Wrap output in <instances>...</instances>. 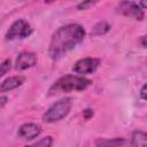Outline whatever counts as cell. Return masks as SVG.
I'll list each match as a JSON object with an SVG mask.
<instances>
[{
    "label": "cell",
    "instance_id": "5b68a950",
    "mask_svg": "<svg viewBox=\"0 0 147 147\" xmlns=\"http://www.w3.org/2000/svg\"><path fill=\"white\" fill-rule=\"evenodd\" d=\"M101 61L100 59L96 57H84L75 62L72 67V71L77 74L78 76H85V75H91L96 71L99 68Z\"/></svg>",
    "mask_w": 147,
    "mask_h": 147
},
{
    "label": "cell",
    "instance_id": "e0dca14e",
    "mask_svg": "<svg viewBox=\"0 0 147 147\" xmlns=\"http://www.w3.org/2000/svg\"><path fill=\"white\" fill-rule=\"evenodd\" d=\"M146 88H147V85L144 84L142 87H141V90H140V92H139V95H140V98H141L144 101L147 99V95H146Z\"/></svg>",
    "mask_w": 147,
    "mask_h": 147
},
{
    "label": "cell",
    "instance_id": "5bb4252c",
    "mask_svg": "<svg viewBox=\"0 0 147 147\" xmlns=\"http://www.w3.org/2000/svg\"><path fill=\"white\" fill-rule=\"evenodd\" d=\"M10 67H11V61H10V59L3 60V61L0 63V77L5 76V75L10 70Z\"/></svg>",
    "mask_w": 147,
    "mask_h": 147
},
{
    "label": "cell",
    "instance_id": "52a82bcc",
    "mask_svg": "<svg viewBox=\"0 0 147 147\" xmlns=\"http://www.w3.org/2000/svg\"><path fill=\"white\" fill-rule=\"evenodd\" d=\"M37 55L33 52H29V51H24L21 52L15 61V69L18 71H23V70H28L30 68H33L37 64Z\"/></svg>",
    "mask_w": 147,
    "mask_h": 147
},
{
    "label": "cell",
    "instance_id": "ba28073f",
    "mask_svg": "<svg viewBox=\"0 0 147 147\" xmlns=\"http://www.w3.org/2000/svg\"><path fill=\"white\" fill-rule=\"evenodd\" d=\"M41 133V125L37 123H24L20 126L17 136L24 140H33Z\"/></svg>",
    "mask_w": 147,
    "mask_h": 147
},
{
    "label": "cell",
    "instance_id": "30bf717a",
    "mask_svg": "<svg viewBox=\"0 0 147 147\" xmlns=\"http://www.w3.org/2000/svg\"><path fill=\"white\" fill-rule=\"evenodd\" d=\"M126 140L122 137H116V138H98L94 141L95 147H123L125 145Z\"/></svg>",
    "mask_w": 147,
    "mask_h": 147
},
{
    "label": "cell",
    "instance_id": "7a4b0ae2",
    "mask_svg": "<svg viewBox=\"0 0 147 147\" xmlns=\"http://www.w3.org/2000/svg\"><path fill=\"white\" fill-rule=\"evenodd\" d=\"M92 85V80L78 75H64L56 79L48 90V95L84 91Z\"/></svg>",
    "mask_w": 147,
    "mask_h": 147
},
{
    "label": "cell",
    "instance_id": "6da1fadb",
    "mask_svg": "<svg viewBox=\"0 0 147 147\" xmlns=\"http://www.w3.org/2000/svg\"><path fill=\"white\" fill-rule=\"evenodd\" d=\"M85 37L86 30L78 23H69L60 26L51 38L48 46L49 57L54 61L61 59L68 52L82 44Z\"/></svg>",
    "mask_w": 147,
    "mask_h": 147
},
{
    "label": "cell",
    "instance_id": "4fadbf2b",
    "mask_svg": "<svg viewBox=\"0 0 147 147\" xmlns=\"http://www.w3.org/2000/svg\"><path fill=\"white\" fill-rule=\"evenodd\" d=\"M53 145V138L51 136H47L45 138H41L37 142H34L31 146H25V147H52Z\"/></svg>",
    "mask_w": 147,
    "mask_h": 147
},
{
    "label": "cell",
    "instance_id": "277c9868",
    "mask_svg": "<svg viewBox=\"0 0 147 147\" xmlns=\"http://www.w3.org/2000/svg\"><path fill=\"white\" fill-rule=\"evenodd\" d=\"M32 33V28L30 23L25 20H16L9 26L6 33V40H15V39H24L28 38Z\"/></svg>",
    "mask_w": 147,
    "mask_h": 147
},
{
    "label": "cell",
    "instance_id": "9c48e42d",
    "mask_svg": "<svg viewBox=\"0 0 147 147\" xmlns=\"http://www.w3.org/2000/svg\"><path fill=\"white\" fill-rule=\"evenodd\" d=\"M24 80H25L24 76H21V75L10 76V77L6 78L5 80H2L0 83V93H7V92H10V91L20 87L24 83Z\"/></svg>",
    "mask_w": 147,
    "mask_h": 147
},
{
    "label": "cell",
    "instance_id": "7c38bea8",
    "mask_svg": "<svg viewBox=\"0 0 147 147\" xmlns=\"http://www.w3.org/2000/svg\"><path fill=\"white\" fill-rule=\"evenodd\" d=\"M109 30H110V24L108 22L101 21V22H98L93 25V28L91 30V34L92 36H103Z\"/></svg>",
    "mask_w": 147,
    "mask_h": 147
},
{
    "label": "cell",
    "instance_id": "9a60e30c",
    "mask_svg": "<svg viewBox=\"0 0 147 147\" xmlns=\"http://www.w3.org/2000/svg\"><path fill=\"white\" fill-rule=\"evenodd\" d=\"M94 5H95L94 1H83V2H79L77 5V9L78 10H85V9H88L90 7H92Z\"/></svg>",
    "mask_w": 147,
    "mask_h": 147
},
{
    "label": "cell",
    "instance_id": "3957f363",
    "mask_svg": "<svg viewBox=\"0 0 147 147\" xmlns=\"http://www.w3.org/2000/svg\"><path fill=\"white\" fill-rule=\"evenodd\" d=\"M71 106H72V101L70 98H63L57 100L52 106H49V108L44 113L42 122L52 124L64 119L69 115L71 110Z\"/></svg>",
    "mask_w": 147,
    "mask_h": 147
},
{
    "label": "cell",
    "instance_id": "ac0fdd59",
    "mask_svg": "<svg viewBox=\"0 0 147 147\" xmlns=\"http://www.w3.org/2000/svg\"><path fill=\"white\" fill-rule=\"evenodd\" d=\"M8 101V98L7 96H0V108H2Z\"/></svg>",
    "mask_w": 147,
    "mask_h": 147
},
{
    "label": "cell",
    "instance_id": "8fae6325",
    "mask_svg": "<svg viewBox=\"0 0 147 147\" xmlns=\"http://www.w3.org/2000/svg\"><path fill=\"white\" fill-rule=\"evenodd\" d=\"M131 147H147V134L145 131L136 130L131 134L130 139Z\"/></svg>",
    "mask_w": 147,
    "mask_h": 147
},
{
    "label": "cell",
    "instance_id": "d6986e66",
    "mask_svg": "<svg viewBox=\"0 0 147 147\" xmlns=\"http://www.w3.org/2000/svg\"><path fill=\"white\" fill-rule=\"evenodd\" d=\"M141 46L146 47V37L145 36H142V38H141Z\"/></svg>",
    "mask_w": 147,
    "mask_h": 147
},
{
    "label": "cell",
    "instance_id": "2e32d148",
    "mask_svg": "<svg viewBox=\"0 0 147 147\" xmlns=\"http://www.w3.org/2000/svg\"><path fill=\"white\" fill-rule=\"evenodd\" d=\"M93 115H94V111H93V109H90V108H87V109H85V110H83V117H84V119H90V118H92L93 117Z\"/></svg>",
    "mask_w": 147,
    "mask_h": 147
},
{
    "label": "cell",
    "instance_id": "8992f818",
    "mask_svg": "<svg viewBox=\"0 0 147 147\" xmlns=\"http://www.w3.org/2000/svg\"><path fill=\"white\" fill-rule=\"evenodd\" d=\"M116 11L123 16L132 17L137 21H142L145 17V11L139 7L137 2L133 1H122L117 5Z\"/></svg>",
    "mask_w": 147,
    "mask_h": 147
}]
</instances>
